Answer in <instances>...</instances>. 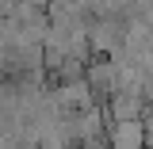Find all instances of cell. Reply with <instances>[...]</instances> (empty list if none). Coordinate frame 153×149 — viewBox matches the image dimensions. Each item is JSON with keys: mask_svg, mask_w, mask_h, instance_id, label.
I'll return each instance as SVG.
<instances>
[{"mask_svg": "<svg viewBox=\"0 0 153 149\" xmlns=\"http://www.w3.org/2000/svg\"><path fill=\"white\" fill-rule=\"evenodd\" d=\"M115 149H142V130L134 122H123L115 134Z\"/></svg>", "mask_w": 153, "mask_h": 149, "instance_id": "6da1fadb", "label": "cell"}]
</instances>
